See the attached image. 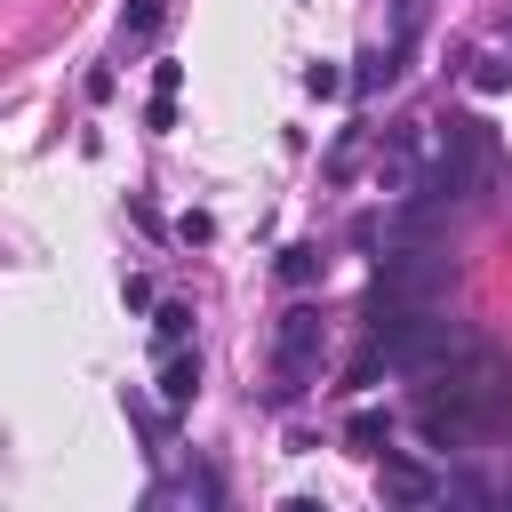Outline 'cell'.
<instances>
[{
	"instance_id": "obj_1",
	"label": "cell",
	"mask_w": 512,
	"mask_h": 512,
	"mask_svg": "<svg viewBox=\"0 0 512 512\" xmlns=\"http://www.w3.org/2000/svg\"><path fill=\"white\" fill-rule=\"evenodd\" d=\"M320 344H328V328H320V304H288L280 312V328H272V400H296L304 384H312V368H320Z\"/></svg>"
},
{
	"instance_id": "obj_2",
	"label": "cell",
	"mask_w": 512,
	"mask_h": 512,
	"mask_svg": "<svg viewBox=\"0 0 512 512\" xmlns=\"http://www.w3.org/2000/svg\"><path fill=\"white\" fill-rule=\"evenodd\" d=\"M376 496H392V504H440V496H448V472H424V464H408V456H384Z\"/></svg>"
},
{
	"instance_id": "obj_3",
	"label": "cell",
	"mask_w": 512,
	"mask_h": 512,
	"mask_svg": "<svg viewBox=\"0 0 512 512\" xmlns=\"http://www.w3.org/2000/svg\"><path fill=\"white\" fill-rule=\"evenodd\" d=\"M192 400H200V352L176 344V352L160 360V408H192Z\"/></svg>"
},
{
	"instance_id": "obj_4",
	"label": "cell",
	"mask_w": 512,
	"mask_h": 512,
	"mask_svg": "<svg viewBox=\"0 0 512 512\" xmlns=\"http://www.w3.org/2000/svg\"><path fill=\"white\" fill-rule=\"evenodd\" d=\"M120 416L136 424V440H144V464H168V416H160L144 392H120Z\"/></svg>"
},
{
	"instance_id": "obj_5",
	"label": "cell",
	"mask_w": 512,
	"mask_h": 512,
	"mask_svg": "<svg viewBox=\"0 0 512 512\" xmlns=\"http://www.w3.org/2000/svg\"><path fill=\"white\" fill-rule=\"evenodd\" d=\"M344 440H352V456H392V416L384 408H352L344 416Z\"/></svg>"
},
{
	"instance_id": "obj_6",
	"label": "cell",
	"mask_w": 512,
	"mask_h": 512,
	"mask_svg": "<svg viewBox=\"0 0 512 512\" xmlns=\"http://www.w3.org/2000/svg\"><path fill=\"white\" fill-rule=\"evenodd\" d=\"M320 272H328V256H320L312 240H296V248H280V280H288V288H312Z\"/></svg>"
},
{
	"instance_id": "obj_7",
	"label": "cell",
	"mask_w": 512,
	"mask_h": 512,
	"mask_svg": "<svg viewBox=\"0 0 512 512\" xmlns=\"http://www.w3.org/2000/svg\"><path fill=\"white\" fill-rule=\"evenodd\" d=\"M184 336H192V304H160V312H152V344H160V352H176Z\"/></svg>"
},
{
	"instance_id": "obj_8",
	"label": "cell",
	"mask_w": 512,
	"mask_h": 512,
	"mask_svg": "<svg viewBox=\"0 0 512 512\" xmlns=\"http://www.w3.org/2000/svg\"><path fill=\"white\" fill-rule=\"evenodd\" d=\"M160 16H168V0H128V8H120V32H128V40H152Z\"/></svg>"
},
{
	"instance_id": "obj_9",
	"label": "cell",
	"mask_w": 512,
	"mask_h": 512,
	"mask_svg": "<svg viewBox=\"0 0 512 512\" xmlns=\"http://www.w3.org/2000/svg\"><path fill=\"white\" fill-rule=\"evenodd\" d=\"M304 88H312V96H344V72L320 56V64H304Z\"/></svg>"
},
{
	"instance_id": "obj_10",
	"label": "cell",
	"mask_w": 512,
	"mask_h": 512,
	"mask_svg": "<svg viewBox=\"0 0 512 512\" xmlns=\"http://www.w3.org/2000/svg\"><path fill=\"white\" fill-rule=\"evenodd\" d=\"M176 240H192V248H208V240H216V224H208L200 208H184V216H176Z\"/></svg>"
},
{
	"instance_id": "obj_11",
	"label": "cell",
	"mask_w": 512,
	"mask_h": 512,
	"mask_svg": "<svg viewBox=\"0 0 512 512\" xmlns=\"http://www.w3.org/2000/svg\"><path fill=\"white\" fill-rule=\"evenodd\" d=\"M448 496H456V504H488V480H480V472H448Z\"/></svg>"
},
{
	"instance_id": "obj_12",
	"label": "cell",
	"mask_w": 512,
	"mask_h": 512,
	"mask_svg": "<svg viewBox=\"0 0 512 512\" xmlns=\"http://www.w3.org/2000/svg\"><path fill=\"white\" fill-rule=\"evenodd\" d=\"M144 128H176V96H160V88H152V104H144Z\"/></svg>"
},
{
	"instance_id": "obj_13",
	"label": "cell",
	"mask_w": 512,
	"mask_h": 512,
	"mask_svg": "<svg viewBox=\"0 0 512 512\" xmlns=\"http://www.w3.org/2000/svg\"><path fill=\"white\" fill-rule=\"evenodd\" d=\"M504 32H512V24H504Z\"/></svg>"
}]
</instances>
